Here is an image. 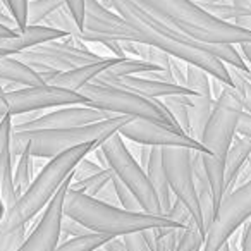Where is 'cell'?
Returning <instances> with one entry per match:
<instances>
[{
  "instance_id": "obj_24",
  "label": "cell",
  "mask_w": 251,
  "mask_h": 251,
  "mask_svg": "<svg viewBox=\"0 0 251 251\" xmlns=\"http://www.w3.org/2000/svg\"><path fill=\"white\" fill-rule=\"evenodd\" d=\"M64 5V0H28V25H43L47 18H50Z\"/></svg>"
},
{
  "instance_id": "obj_35",
  "label": "cell",
  "mask_w": 251,
  "mask_h": 251,
  "mask_svg": "<svg viewBox=\"0 0 251 251\" xmlns=\"http://www.w3.org/2000/svg\"><path fill=\"white\" fill-rule=\"evenodd\" d=\"M239 251H251V219L244 224L243 236H241Z\"/></svg>"
},
{
  "instance_id": "obj_21",
  "label": "cell",
  "mask_w": 251,
  "mask_h": 251,
  "mask_svg": "<svg viewBox=\"0 0 251 251\" xmlns=\"http://www.w3.org/2000/svg\"><path fill=\"white\" fill-rule=\"evenodd\" d=\"M110 239H114V237L105 236V234L88 232L83 236L67 237V239L60 241L53 251H97L98 248L105 246Z\"/></svg>"
},
{
  "instance_id": "obj_15",
  "label": "cell",
  "mask_w": 251,
  "mask_h": 251,
  "mask_svg": "<svg viewBox=\"0 0 251 251\" xmlns=\"http://www.w3.org/2000/svg\"><path fill=\"white\" fill-rule=\"evenodd\" d=\"M11 136H12V117L5 115L0 119V196L4 200L5 206H12L18 200L14 189V164H12V150H11Z\"/></svg>"
},
{
  "instance_id": "obj_32",
  "label": "cell",
  "mask_w": 251,
  "mask_h": 251,
  "mask_svg": "<svg viewBox=\"0 0 251 251\" xmlns=\"http://www.w3.org/2000/svg\"><path fill=\"white\" fill-rule=\"evenodd\" d=\"M122 241H124L126 250L127 251H151L147 239H145L143 232L126 234V236H122Z\"/></svg>"
},
{
  "instance_id": "obj_7",
  "label": "cell",
  "mask_w": 251,
  "mask_h": 251,
  "mask_svg": "<svg viewBox=\"0 0 251 251\" xmlns=\"http://www.w3.org/2000/svg\"><path fill=\"white\" fill-rule=\"evenodd\" d=\"M79 93L86 98L88 105L100 108L103 112H108L112 115L145 119V121H151L157 122V124H165L171 126V127H176V129H181L176 124L171 112L167 110V107L160 100L147 98L131 90L112 86V84L95 83V81L86 84Z\"/></svg>"
},
{
  "instance_id": "obj_41",
  "label": "cell",
  "mask_w": 251,
  "mask_h": 251,
  "mask_svg": "<svg viewBox=\"0 0 251 251\" xmlns=\"http://www.w3.org/2000/svg\"><path fill=\"white\" fill-rule=\"evenodd\" d=\"M5 212H7V206H5L4 200H2V196H0V222H2V219L5 217Z\"/></svg>"
},
{
  "instance_id": "obj_27",
  "label": "cell",
  "mask_w": 251,
  "mask_h": 251,
  "mask_svg": "<svg viewBox=\"0 0 251 251\" xmlns=\"http://www.w3.org/2000/svg\"><path fill=\"white\" fill-rule=\"evenodd\" d=\"M229 74L232 79V86L237 90V93L243 98V107L244 112L251 114V79L244 73H241L239 69L229 66Z\"/></svg>"
},
{
  "instance_id": "obj_17",
  "label": "cell",
  "mask_w": 251,
  "mask_h": 251,
  "mask_svg": "<svg viewBox=\"0 0 251 251\" xmlns=\"http://www.w3.org/2000/svg\"><path fill=\"white\" fill-rule=\"evenodd\" d=\"M145 172H147L148 179H150L151 186H153L155 193L160 200L164 215H167L172 206V201H174V196H172L167 182V174H165L164 160H162V148L150 147V155H148V162L145 165Z\"/></svg>"
},
{
  "instance_id": "obj_12",
  "label": "cell",
  "mask_w": 251,
  "mask_h": 251,
  "mask_svg": "<svg viewBox=\"0 0 251 251\" xmlns=\"http://www.w3.org/2000/svg\"><path fill=\"white\" fill-rule=\"evenodd\" d=\"M119 134L124 140H129L136 145H145V147H158V148L182 147V148H189V150L206 153L205 147L196 138L186 134L184 131L176 129V127H171V126H165V124L145 121V119H129L119 129Z\"/></svg>"
},
{
  "instance_id": "obj_43",
  "label": "cell",
  "mask_w": 251,
  "mask_h": 251,
  "mask_svg": "<svg viewBox=\"0 0 251 251\" xmlns=\"http://www.w3.org/2000/svg\"><path fill=\"white\" fill-rule=\"evenodd\" d=\"M4 91H5V88H4V84H2V83H0V93H4Z\"/></svg>"
},
{
  "instance_id": "obj_19",
  "label": "cell",
  "mask_w": 251,
  "mask_h": 251,
  "mask_svg": "<svg viewBox=\"0 0 251 251\" xmlns=\"http://www.w3.org/2000/svg\"><path fill=\"white\" fill-rule=\"evenodd\" d=\"M0 83L14 84V86H36L43 84L45 81L42 79L35 69L23 62L19 57H4L0 59Z\"/></svg>"
},
{
  "instance_id": "obj_13",
  "label": "cell",
  "mask_w": 251,
  "mask_h": 251,
  "mask_svg": "<svg viewBox=\"0 0 251 251\" xmlns=\"http://www.w3.org/2000/svg\"><path fill=\"white\" fill-rule=\"evenodd\" d=\"M112 117V114L95 108L91 105H64L52 108L50 112H40L25 121L14 122L12 129L16 131H36V129H64V127H79L93 122H100Z\"/></svg>"
},
{
  "instance_id": "obj_11",
  "label": "cell",
  "mask_w": 251,
  "mask_h": 251,
  "mask_svg": "<svg viewBox=\"0 0 251 251\" xmlns=\"http://www.w3.org/2000/svg\"><path fill=\"white\" fill-rule=\"evenodd\" d=\"M93 36L117 40V42L141 43V35L136 26L126 21L114 9L101 4V0H86V14H84V28L74 38L88 42Z\"/></svg>"
},
{
  "instance_id": "obj_29",
  "label": "cell",
  "mask_w": 251,
  "mask_h": 251,
  "mask_svg": "<svg viewBox=\"0 0 251 251\" xmlns=\"http://www.w3.org/2000/svg\"><path fill=\"white\" fill-rule=\"evenodd\" d=\"M112 186H114V191H115V196H117V203L126 210H131V212H143L141 210V205L140 201L136 200V196L129 191V189L126 188L117 177L112 179Z\"/></svg>"
},
{
  "instance_id": "obj_3",
  "label": "cell",
  "mask_w": 251,
  "mask_h": 251,
  "mask_svg": "<svg viewBox=\"0 0 251 251\" xmlns=\"http://www.w3.org/2000/svg\"><path fill=\"white\" fill-rule=\"evenodd\" d=\"M243 112V98L237 93L236 88L220 84L210 115L198 136V141L206 150V153H201V162L208 182L212 186L215 212L222 198L226 196L224 162H226V155L234 138L237 136V122H239Z\"/></svg>"
},
{
  "instance_id": "obj_14",
  "label": "cell",
  "mask_w": 251,
  "mask_h": 251,
  "mask_svg": "<svg viewBox=\"0 0 251 251\" xmlns=\"http://www.w3.org/2000/svg\"><path fill=\"white\" fill-rule=\"evenodd\" d=\"M71 186V177L60 186L52 201L45 206L42 217L35 224L29 234L26 236L25 243L18 251H53L60 243L62 236V220H64V200Z\"/></svg>"
},
{
  "instance_id": "obj_2",
  "label": "cell",
  "mask_w": 251,
  "mask_h": 251,
  "mask_svg": "<svg viewBox=\"0 0 251 251\" xmlns=\"http://www.w3.org/2000/svg\"><path fill=\"white\" fill-rule=\"evenodd\" d=\"M64 215L79 222L90 232L122 237L126 234L145 232L150 229H179L186 227L169 215H155L148 212H131L121 205L101 201L95 196L73 189L69 186L64 200Z\"/></svg>"
},
{
  "instance_id": "obj_42",
  "label": "cell",
  "mask_w": 251,
  "mask_h": 251,
  "mask_svg": "<svg viewBox=\"0 0 251 251\" xmlns=\"http://www.w3.org/2000/svg\"><path fill=\"white\" fill-rule=\"evenodd\" d=\"M220 251H230V250H229V243H226V244H224V246H222V250H220Z\"/></svg>"
},
{
  "instance_id": "obj_23",
  "label": "cell",
  "mask_w": 251,
  "mask_h": 251,
  "mask_svg": "<svg viewBox=\"0 0 251 251\" xmlns=\"http://www.w3.org/2000/svg\"><path fill=\"white\" fill-rule=\"evenodd\" d=\"M33 162L35 158L28 153H23L12 160L14 164V174H12V181H14V189L18 198L29 188L33 182Z\"/></svg>"
},
{
  "instance_id": "obj_38",
  "label": "cell",
  "mask_w": 251,
  "mask_h": 251,
  "mask_svg": "<svg viewBox=\"0 0 251 251\" xmlns=\"http://www.w3.org/2000/svg\"><path fill=\"white\" fill-rule=\"evenodd\" d=\"M18 35H19V31L7 28V26H4V25H0V38H14V36H18Z\"/></svg>"
},
{
  "instance_id": "obj_25",
  "label": "cell",
  "mask_w": 251,
  "mask_h": 251,
  "mask_svg": "<svg viewBox=\"0 0 251 251\" xmlns=\"http://www.w3.org/2000/svg\"><path fill=\"white\" fill-rule=\"evenodd\" d=\"M203 243H205V234L195 224H189L177 230L174 251H201Z\"/></svg>"
},
{
  "instance_id": "obj_22",
  "label": "cell",
  "mask_w": 251,
  "mask_h": 251,
  "mask_svg": "<svg viewBox=\"0 0 251 251\" xmlns=\"http://www.w3.org/2000/svg\"><path fill=\"white\" fill-rule=\"evenodd\" d=\"M112 179H114V172H112L110 169L103 167L101 171L95 172V174L88 176V177L81 179V181L71 182V188L77 189V191L84 193V195H88V196H95V198H97V196L110 184Z\"/></svg>"
},
{
  "instance_id": "obj_5",
  "label": "cell",
  "mask_w": 251,
  "mask_h": 251,
  "mask_svg": "<svg viewBox=\"0 0 251 251\" xmlns=\"http://www.w3.org/2000/svg\"><path fill=\"white\" fill-rule=\"evenodd\" d=\"M131 117L112 115L100 122H93L79 127H64V129H36V131H16L12 129L11 150L12 160L23 153L33 158H53L64 151L76 148L90 141L103 140L117 133Z\"/></svg>"
},
{
  "instance_id": "obj_40",
  "label": "cell",
  "mask_w": 251,
  "mask_h": 251,
  "mask_svg": "<svg viewBox=\"0 0 251 251\" xmlns=\"http://www.w3.org/2000/svg\"><path fill=\"white\" fill-rule=\"evenodd\" d=\"M195 4L201 5V7H208V5H213V4H219V2H224V0H191Z\"/></svg>"
},
{
  "instance_id": "obj_1",
  "label": "cell",
  "mask_w": 251,
  "mask_h": 251,
  "mask_svg": "<svg viewBox=\"0 0 251 251\" xmlns=\"http://www.w3.org/2000/svg\"><path fill=\"white\" fill-rule=\"evenodd\" d=\"M103 140L79 145L47 162L45 167L35 176L29 188L16 200L14 205L9 206L0 222V251H18L21 248L26 239L28 224L45 210L60 186L71 177L76 165L97 150Z\"/></svg>"
},
{
  "instance_id": "obj_28",
  "label": "cell",
  "mask_w": 251,
  "mask_h": 251,
  "mask_svg": "<svg viewBox=\"0 0 251 251\" xmlns=\"http://www.w3.org/2000/svg\"><path fill=\"white\" fill-rule=\"evenodd\" d=\"M11 18L16 21L19 31L28 26V0H0Z\"/></svg>"
},
{
  "instance_id": "obj_6",
  "label": "cell",
  "mask_w": 251,
  "mask_h": 251,
  "mask_svg": "<svg viewBox=\"0 0 251 251\" xmlns=\"http://www.w3.org/2000/svg\"><path fill=\"white\" fill-rule=\"evenodd\" d=\"M93 153H97V157L100 158L101 167L110 169L114 172V177H117L136 196L143 212L164 215L160 200H158L147 172L141 167L140 162L134 158V155L131 153L124 138L119 134V131L105 138Z\"/></svg>"
},
{
  "instance_id": "obj_10",
  "label": "cell",
  "mask_w": 251,
  "mask_h": 251,
  "mask_svg": "<svg viewBox=\"0 0 251 251\" xmlns=\"http://www.w3.org/2000/svg\"><path fill=\"white\" fill-rule=\"evenodd\" d=\"M193 151L182 147L162 148V160L167 174V182L174 200L181 201L188 208L198 229L206 236L205 220H203L201 206L198 201L195 188V172H193Z\"/></svg>"
},
{
  "instance_id": "obj_9",
  "label": "cell",
  "mask_w": 251,
  "mask_h": 251,
  "mask_svg": "<svg viewBox=\"0 0 251 251\" xmlns=\"http://www.w3.org/2000/svg\"><path fill=\"white\" fill-rule=\"evenodd\" d=\"M251 219V179L226 193L206 229L201 251H220L222 246Z\"/></svg>"
},
{
  "instance_id": "obj_30",
  "label": "cell",
  "mask_w": 251,
  "mask_h": 251,
  "mask_svg": "<svg viewBox=\"0 0 251 251\" xmlns=\"http://www.w3.org/2000/svg\"><path fill=\"white\" fill-rule=\"evenodd\" d=\"M66 9L73 16L77 29L83 31L84 28V14H86V0H64Z\"/></svg>"
},
{
  "instance_id": "obj_16",
  "label": "cell",
  "mask_w": 251,
  "mask_h": 251,
  "mask_svg": "<svg viewBox=\"0 0 251 251\" xmlns=\"http://www.w3.org/2000/svg\"><path fill=\"white\" fill-rule=\"evenodd\" d=\"M115 62H117V57H105V59L98 60V62L84 64V66H77L74 69L62 71L57 76H53L47 84H53V86L66 88V90L79 93L86 84L93 83L101 73H105Z\"/></svg>"
},
{
  "instance_id": "obj_18",
  "label": "cell",
  "mask_w": 251,
  "mask_h": 251,
  "mask_svg": "<svg viewBox=\"0 0 251 251\" xmlns=\"http://www.w3.org/2000/svg\"><path fill=\"white\" fill-rule=\"evenodd\" d=\"M251 155V140L243 136H236L230 145L229 151L226 155V162H224V182H226V193L236 188V182L239 181L241 172H243L244 165H246L248 158Z\"/></svg>"
},
{
  "instance_id": "obj_20",
  "label": "cell",
  "mask_w": 251,
  "mask_h": 251,
  "mask_svg": "<svg viewBox=\"0 0 251 251\" xmlns=\"http://www.w3.org/2000/svg\"><path fill=\"white\" fill-rule=\"evenodd\" d=\"M193 98H195V95H174V97H167L165 101H162L174 117L176 124L189 136H193L191 119H189V107L193 105Z\"/></svg>"
},
{
  "instance_id": "obj_37",
  "label": "cell",
  "mask_w": 251,
  "mask_h": 251,
  "mask_svg": "<svg viewBox=\"0 0 251 251\" xmlns=\"http://www.w3.org/2000/svg\"><path fill=\"white\" fill-rule=\"evenodd\" d=\"M237 50H239L244 62L251 67V43H241V45H237Z\"/></svg>"
},
{
  "instance_id": "obj_33",
  "label": "cell",
  "mask_w": 251,
  "mask_h": 251,
  "mask_svg": "<svg viewBox=\"0 0 251 251\" xmlns=\"http://www.w3.org/2000/svg\"><path fill=\"white\" fill-rule=\"evenodd\" d=\"M88 232H90V230L84 229L79 222L64 217V220H62V236L69 234L71 237H76V236H83V234H88ZM62 236H60V239H62Z\"/></svg>"
},
{
  "instance_id": "obj_31",
  "label": "cell",
  "mask_w": 251,
  "mask_h": 251,
  "mask_svg": "<svg viewBox=\"0 0 251 251\" xmlns=\"http://www.w3.org/2000/svg\"><path fill=\"white\" fill-rule=\"evenodd\" d=\"M101 165L97 164V162L90 160V158L84 157L83 160L79 162V164L76 165V169H74V172L71 174V182H76V181H81V179L88 177V176L95 174V172L101 171Z\"/></svg>"
},
{
  "instance_id": "obj_39",
  "label": "cell",
  "mask_w": 251,
  "mask_h": 251,
  "mask_svg": "<svg viewBox=\"0 0 251 251\" xmlns=\"http://www.w3.org/2000/svg\"><path fill=\"white\" fill-rule=\"evenodd\" d=\"M230 4L243 11H251V0H230Z\"/></svg>"
},
{
  "instance_id": "obj_4",
  "label": "cell",
  "mask_w": 251,
  "mask_h": 251,
  "mask_svg": "<svg viewBox=\"0 0 251 251\" xmlns=\"http://www.w3.org/2000/svg\"><path fill=\"white\" fill-rule=\"evenodd\" d=\"M138 5L160 21L200 43L208 45H241L251 43L250 29L220 21L205 7L191 0H134Z\"/></svg>"
},
{
  "instance_id": "obj_8",
  "label": "cell",
  "mask_w": 251,
  "mask_h": 251,
  "mask_svg": "<svg viewBox=\"0 0 251 251\" xmlns=\"http://www.w3.org/2000/svg\"><path fill=\"white\" fill-rule=\"evenodd\" d=\"M64 105H88L86 98L77 91L53 84H36V86H23L7 90L0 93V119L5 115H26L33 112L49 110V108L64 107Z\"/></svg>"
},
{
  "instance_id": "obj_34",
  "label": "cell",
  "mask_w": 251,
  "mask_h": 251,
  "mask_svg": "<svg viewBox=\"0 0 251 251\" xmlns=\"http://www.w3.org/2000/svg\"><path fill=\"white\" fill-rule=\"evenodd\" d=\"M237 136H243L251 140V114L250 112H243L241 119L237 122Z\"/></svg>"
},
{
  "instance_id": "obj_26",
  "label": "cell",
  "mask_w": 251,
  "mask_h": 251,
  "mask_svg": "<svg viewBox=\"0 0 251 251\" xmlns=\"http://www.w3.org/2000/svg\"><path fill=\"white\" fill-rule=\"evenodd\" d=\"M210 74L203 69L191 64H186V86L195 95H203V97H212V84H210Z\"/></svg>"
},
{
  "instance_id": "obj_36",
  "label": "cell",
  "mask_w": 251,
  "mask_h": 251,
  "mask_svg": "<svg viewBox=\"0 0 251 251\" xmlns=\"http://www.w3.org/2000/svg\"><path fill=\"white\" fill-rule=\"evenodd\" d=\"M103 248H105V251H127L126 250V244H124V241H122V237H114V239L108 241Z\"/></svg>"
}]
</instances>
